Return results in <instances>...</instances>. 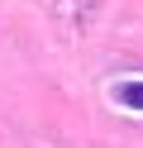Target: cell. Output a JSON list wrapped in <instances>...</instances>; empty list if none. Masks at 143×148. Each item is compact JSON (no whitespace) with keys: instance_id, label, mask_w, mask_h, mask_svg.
I'll use <instances>...</instances> for the list:
<instances>
[{"instance_id":"cell-1","label":"cell","mask_w":143,"mask_h":148,"mask_svg":"<svg viewBox=\"0 0 143 148\" xmlns=\"http://www.w3.org/2000/svg\"><path fill=\"white\" fill-rule=\"evenodd\" d=\"M114 96L124 100V105H133V110H143V81H119V91Z\"/></svg>"}]
</instances>
